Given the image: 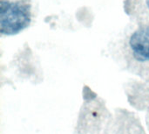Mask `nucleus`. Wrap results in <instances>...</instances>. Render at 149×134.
<instances>
[{
  "label": "nucleus",
  "instance_id": "1",
  "mask_svg": "<svg viewBox=\"0 0 149 134\" xmlns=\"http://www.w3.org/2000/svg\"><path fill=\"white\" fill-rule=\"evenodd\" d=\"M30 6L19 2L1 0L0 32L3 35H14L25 29L31 23Z\"/></svg>",
  "mask_w": 149,
  "mask_h": 134
},
{
  "label": "nucleus",
  "instance_id": "2",
  "mask_svg": "<svg viewBox=\"0 0 149 134\" xmlns=\"http://www.w3.org/2000/svg\"><path fill=\"white\" fill-rule=\"evenodd\" d=\"M129 47L139 61H149V27L138 28L130 37Z\"/></svg>",
  "mask_w": 149,
  "mask_h": 134
},
{
  "label": "nucleus",
  "instance_id": "3",
  "mask_svg": "<svg viewBox=\"0 0 149 134\" xmlns=\"http://www.w3.org/2000/svg\"><path fill=\"white\" fill-rule=\"evenodd\" d=\"M146 4H147V7H148V10L149 11V0H146Z\"/></svg>",
  "mask_w": 149,
  "mask_h": 134
}]
</instances>
